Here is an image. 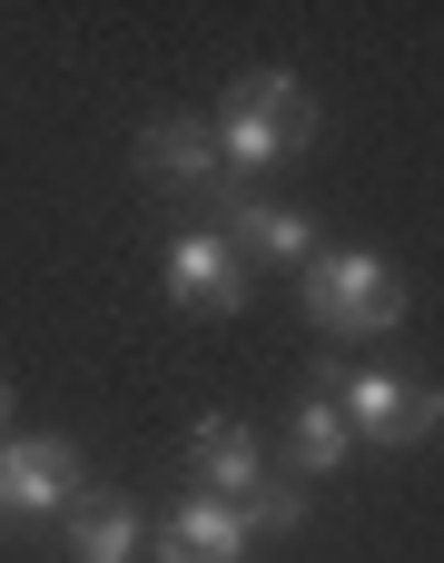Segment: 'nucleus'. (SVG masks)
I'll return each mask as SVG.
<instances>
[{
  "label": "nucleus",
  "instance_id": "9b49d317",
  "mask_svg": "<svg viewBox=\"0 0 444 563\" xmlns=\"http://www.w3.org/2000/svg\"><path fill=\"white\" fill-rule=\"evenodd\" d=\"M287 445H297V465H307V475H336V465L356 455V435H346L336 396H307V406H297V426H287Z\"/></svg>",
  "mask_w": 444,
  "mask_h": 563
},
{
  "label": "nucleus",
  "instance_id": "0eeeda50",
  "mask_svg": "<svg viewBox=\"0 0 444 563\" xmlns=\"http://www.w3.org/2000/svg\"><path fill=\"white\" fill-rule=\"evenodd\" d=\"M247 544H257L247 515L218 505V495H188V505L148 534V554H158V563H247Z\"/></svg>",
  "mask_w": 444,
  "mask_h": 563
},
{
  "label": "nucleus",
  "instance_id": "423d86ee",
  "mask_svg": "<svg viewBox=\"0 0 444 563\" xmlns=\"http://www.w3.org/2000/svg\"><path fill=\"white\" fill-rule=\"evenodd\" d=\"M69 475H79V455L59 435H10L0 445V515H59Z\"/></svg>",
  "mask_w": 444,
  "mask_h": 563
},
{
  "label": "nucleus",
  "instance_id": "20e7f679",
  "mask_svg": "<svg viewBox=\"0 0 444 563\" xmlns=\"http://www.w3.org/2000/svg\"><path fill=\"white\" fill-rule=\"evenodd\" d=\"M168 297H178L188 317H237V307H247V257L227 247V228H188V238L168 247Z\"/></svg>",
  "mask_w": 444,
  "mask_h": 563
},
{
  "label": "nucleus",
  "instance_id": "1a4fd4ad",
  "mask_svg": "<svg viewBox=\"0 0 444 563\" xmlns=\"http://www.w3.org/2000/svg\"><path fill=\"white\" fill-rule=\"evenodd\" d=\"M227 247H247V257H267V267H307V257H317V228H307V208H287V198H257V208H237Z\"/></svg>",
  "mask_w": 444,
  "mask_h": 563
},
{
  "label": "nucleus",
  "instance_id": "ddd939ff",
  "mask_svg": "<svg viewBox=\"0 0 444 563\" xmlns=\"http://www.w3.org/2000/svg\"><path fill=\"white\" fill-rule=\"evenodd\" d=\"M0 426H10V376H0Z\"/></svg>",
  "mask_w": 444,
  "mask_h": 563
},
{
  "label": "nucleus",
  "instance_id": "7ed1b4c3",
  "mask_svg": "<svg viewBox=\"0 0 444 563\" xmlns=\"http://www.w3.org/2000/svg\"><path fill=\"white\" fill-rule=\"evenodd\" d=\"M336 376V416L356 445H425L444 426V396L435 386H406L396 366H326Z\"/></svg>",
  "mask_w": 444,
  "mask_h": 563
},
{
  "label": "nucleus",
  "instance_id": "f8f14e48",
  "mask_svg": "<svg viewBox=\"0 0 444 563\" xmlns=\"http://www.w3.org/2000/svg\"><path fill=\"white\" fill-rule=\"evenodd\" d=\"M237 515H247V534H287V525L307 515V495H297V485H257Z\"/></svg>",
  "mask_w": 444,
  "mask_h": 563
},
{
  "label": "nucleus",
  "instance_id": "f03ea898",
  "mask_svg": "<svg viewBox=\"0 0 444 563\" xmlns=\"http://www.w3.org/2000/svg\"><path fill=\"white\" fill-rule=\"evenodd\" d=\"M307 327L317 336H386L406 327V287L376 247H317L307 257Z\"/></svg>",
  "mask_w": 444,
  "mask_h": 563
},
{
  "label": "nucleus",
  "instance_id": "39448f33",
  "mask_svg": "<svg viewBox=\"0 0 444 563\" xmlns=\"http://www.w3.org/2000/svg\"><path fill=\"white\" fill-rule=\"evenodd\" d=\"M138 168H148V178H168V188H198L208 208H237V198H227V168H218V129H208V119H158V129L138 139Z\"/></svg>",
  "mask_w": 444,
  "mask_h": 563
},
{
  "label": "nucleus",
  "instance_id": "f257e3e1",
  "mask_svg": "<svg viewBox=\"0 0 444 563\" xmlns=\"http://www.w3.org/2000/svg\"><path fill=\"white\" fill-rule=\"evenodd\" d=\"M307 139H317V99H307L287 69H247V79L227 89V109H218V168H227V178H257V168L297 158Z\"/></svg>",
  "mask_w": 444,
  "mask_h": 563
},
{
  "label": "nucleus",
  "instance_id": "9d476101",
  "mask_svg": "<svg viewBox=\"0 0 444 563\" xmlns=\"http://www.w3.org/2000/svg\"><path fill=\"white\" fill-rule=\"evenodd\" d=\"M69 554H79V563H138V554H148V525H138V505H119V495H89V505L69 515Z\"/></svg>",
  "mask_w": 444,
  "mask_h": 563
},
{
  "label": "nucleus",
  "instance_id": "6e6552de",
  "mask_svg": "<svg viewBox=\"0 0 444 563\" xmlns=\"http://www.w3.org/2000/svg\"><path fill=\"white\" fill-rule=\"evenodd\" d=\"M188 455H198V495H218V505H247L257 485H267V455H257V435L237 426V416H198L188 426Z\"/></svg>",
  "mask_w": 444,
  "mask_h": 563
}]
</instances>
